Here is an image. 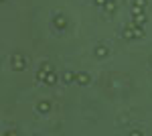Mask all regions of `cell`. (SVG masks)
I'll return each instance as SVG.
<instances>
[{
	"label": "cell",
	"instance_id": "cell-11",
	"mask_svg": "<svg viewBox=\"0 0 152 136\" xmlns=\"http://www.w3.org/2000/svg\"><path fill=\"white\" fill-rule=\"evenodd\" d=\"M45 83H47V85H53V83H57V75H55V71L47 73V77H45Z\"/></svg>",
	"mask_w": 152,
	"mask_h": 136
},
{
	"label": "cell",
	"instance_id": "cell-7",
	"mask_svg": "<svg viewBox=\"0 0 152 136\" xmlns=\"http://www.w3.org/2000/svg\"><path fill=\"white\" fill-rule=\"evenodd\" d=\"M146 21H148V16L142 12V14H134V24H138V26H142V24H146Z\"/></svg>",
	"mask_w": 152,
	"mask_h": 136
},
{
	"label": "cell",
	"instance_id": "cell-6",
	"mask_svg": "<svg viewBox=\"0 0 152 136\" xmlns=\"http://www.w3.org/2000/svg\"><path fill=\"white\" fill-rule=\"evenodd\" d=\"M55 26H57V29H65V26H67V18H65L63 14H57V16H55Z\"/></svg>",
	"mask_w": 152,
	"mask_h": 136
},
{
	"label": "cell",
	"instance_id": "cell-18",
	"mask_svg": "<svg viewBox=\"0 0 152 136\" xmlns=\"http://www.w3.org/2000/svg\"><path fill=\"white\" fill-rule=\"evenodd\" d=\"M0 2H2V0H0Z\"/></svg>",
	"mask_w": 152,
	"mask_h": 136
},
{
	"label": "cell",
	"instance_id": "cell-17",
	"mask_svg": "<svg viewBox=\"0 0 152 136\" xmlns=\"http://www.w3.org/2000/svg\"><path fill=\"white\" fill-rule=\"evenodd\" d=\"M150 63H152V59H150Z\"/></svg>",
	"mask_w": 152,
	"mask_h": 136
},
{
	"label": "cell",
	"instance_id": "cell-5",
	"mask_svg": "<svg viewBox=\"0 0 152 136\" xmlns=\"http://www.w3.org/2000/svg\"><path fill=\"white\" fill-rule=\"evenodd\" d=\"M122 37H124V39H126V41H132V39H134V29H132V26H124V29H122Z\"/></svg>",
	"mask_w": 152,
	"mask_h": 136
},
{
	"label": "cell",
	"instance_id": "cell-4",
	"mask_svg": "<svg viewBox=\"0 0 152 136\" xmlns=\"http://www.w3.org/2000/svg\"><path fill=\"white\" fill-rule=\"evenodd\" d=\"M37 112H41V114H47V112H51V104H49L47 100L39 102V106H37Z\"/></svg>",
	"mask_w": 152,
	"mask_h": 136
},
{
	"label": "cell",
	"instance_id": "cell-12",
	"mask_svg": "<svg viewBox=\"0 0 152 136\" xmlns=\"http://www.w3.org/2000/svg\"><path fill=\"white\" fill-rule=\"evenodd\" d=\"M43 71H45V73H51V71H53V65H51V63H43Z\"/></svg>",
	"mask_w": 152,
	"mask_h": 136
},
{
	"label": "cell",
	"instance_id": "cell-9",
	"mask_svg": "<svg viewBox=\"0 0 152 136\" xmlns=\"http://www.w3.org/2000/svg\"><path fill=\"white\" fill-rule=\"evenodd\" d=\"M61 81H63V83H73V81H75V73L65 71V73H63V77H61Z\"/></svg>",
	"mask_w": 152,
	"mask_h": 136
},
{
	"label": "cell",
	"instance_id": "cell-2",
	"mask_svg": "<svg viewBox=\"0 0 152 136\" xmlns=\"http://www.w3.org/2000/svg\"><path fill=\"white\" fill-rule=\"evenodd\" d=\"M75 83H79V85H87V83H89V73H85V71L75 73Z\"/></svg>",
	"mask_w": 152,
	"mask_h": 136
},
{
	"label": "cell",
	"instance_id": "cell-15",
	"mask_svg": "<svg viewBox=\"0 0 152 136\" xmlns=\"http://www.w3.org/2000/svg\"><path fill=\"white\" fill-rule=\"evenodd\" d=\"M45 77H47V73H45V71H43V69H41V71H39V73H37V79L45 81Z\"/></svg>",
	"mask_w": 152,
	"mask_h": 136
},
{
	"label": "cell",
	"instance_id": "cell-16",
	"mask_svg": "<svg viewBox=\"0 0 152 136\" xmlns=\"http://www.w3.org/2000/svg\"><path fill=\"white\" fill-rule=\"evenodd\" d=\"M94 2H95V6H105L107 0H94Z\"/></svg>",
	"mask_w": 152,
	"mask_h": 136
},
{
	"label": "cell",
	"instance_id": "cell-3",
	"mask_svg": "<svg viewBox=\"0 0 152 136\" xmlns=\"http://www.w3.org/2000/svg\"><path fill=\"white\" fill-rule=\"evenodd\" d=\"M107 53H110V51H107V47L105 45H97L94 49V55L97 57V59H104V57H107Z\"/></svg>",
	"mask_w": 152,
	"mask_h": 136
},
{
	"label": "cell",
	"instance_id": "cell-13",
	"mask_svg": "<svg viewBox=\"0 0 152 136\" xmlns=\"http://www.w3.org/2000/svg\"><path fill=\"white\" fill-rule=\"evenodd\" d=\"M132 4H134V6H140V8H144V6H146V0H132Z\"/></svg>",
	"mask_w": 152,
	"mask_h": 136
},
{
	"label": "cell",
	"instance_id": "cell-10",
	"mask_svg": "<svg viewBox=\"0 0 152 136\" xmlns=\"http://www.w3.org/2000/svg\"><path fill=\"white\" fill-rule=\"evenodd\" d=\"M118 8V4H116V0H107V2H105V6H104V10L107 12V14H110V12H114Z\"/></svg>",
	"mask_w": 152,
	"mask_h": 136
},
{
	"label": "cell",
	"instance_id": "cell-1",
	"mask_svg": "<svg viewBox=\"0 0 152 136\" xmlns=\"http://www.w3.org/2000/svg\"><path fill=\"white\" fill-rule=\"evenodd\" d=\"M10 63H12V69H14V71H23V69L26 67V59H24L20 53H14V55L10 57Z\"/></svg>",
	"mask_w": 152,
	"mask_h": 136
},
{
	"label": "cell",
	"instance_id": "cell-8",
	"mask_svg": "<svg viewBox=\"0 0 152 136\" xmlns=\"http://www.w3.org/2000/svg\"><path fill=\"white\" fill-rule=\"evenodd\" d=\"M130 26H132V29H134V39H142V37H144V29H142V26H138V24H130Z\"/></svg>",
	"mask_w": 152,
	"mask_h": 136
},
{
	"label": "cell",
	"instance_id": "cell-14",
	"mask_svg": "<svg viewBox=\"0 0 152 136\" xmlns=\"http://www.w3.org/2000/svg\"><path fill=\"white\" fill-rule=\"evenodd\" d=\"M142 10H144V8H140V6H134V4H132V14H142Z\"/></svg>",
	"mask_w": 152,
	"mask_h": 136
}]
</instances>
